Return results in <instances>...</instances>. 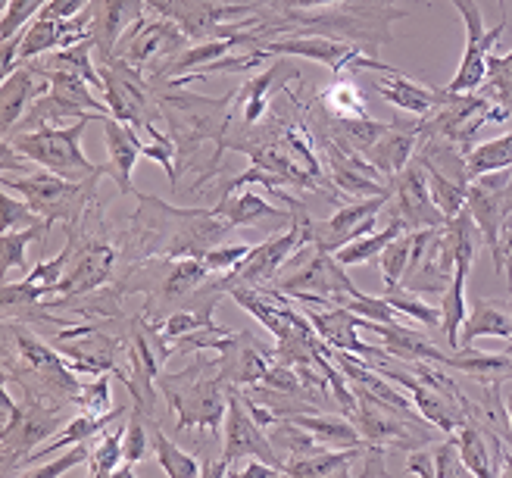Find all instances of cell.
<instances>
[{"label":"cell","instance_id":"cell-20","mask_svg":"<svg viewBox=\"0 0 512 478\" xmlns=\"http://www.w3.org/2000/svg\"><path fill=\"white\" fill-rule=\"evenodd\" d=\"M303 313H306V319L313 322L316 335L325 344L344 350V354H353V357H360L366 363L388 357V350H384V347H372V344H366L360 338V329H366V316L353 313L350 307H319L316 310L310 304H303Z\"/></svg>","mask_w":512,"mask_h":478},{"label":"cell","instance_id":"cell-5","mask_svg":"<svg viewBox=\"0 0 512 478\" xmlns=\"http://www.w3.org/2000/svg\"><path fill=\"white\" fill-rule=\"evenodd\" d=\"M275 288L294 297L297 304L310 307H344L353 294H360L356 282L347 275V266L335 254L319 250L316 244H303L281 266Z\"/></svg>","mask_w":512,"mask_h":478},{"label":"cell","instance_id":"cell-35","mask_svg":"<svg viewBox=\"0 0 512 478\" xmlns=\"http://www.w3.org/2000/svg\"><path fill=\"white\" fill-rule=\"evenodd\" d=\"M456 447H459V457L469 466V472L475 478H491L494 475V454H491V438L488 432L481 429L478 422H466L456 429Z\"/></svg>","mask_w":512,"mask_h":478},{"label":"cell","instance_id":"cell-14","mask_svg":"<svg viewBox=\"0 0 512 478\" xmlns=\"http://www.w3.org/2000/svg\"><path fill=\"white\" fill-rule=\"evenodd\" d=\"M250 457H260V460H266V463H272L285 472V463H281V457L275 454L266 429L247 410L241 388L228 385V413H225V425H222V457H219V463L225 466V475H235L238 463H244Z\"/></svg>","mask_w":512,"mask_h":478},{"label":"cell","instance_id":"cell-17","mask_svg":"<svg viewBox=\"0 0 512 478\" xmlns=\"http://www.w3.org/2000/svg\"><path fill=\"white\" fill-rule=\"evenodd\" d=\"M388 216L400 222L406 232L419 229H441L447 222L444 213L438 210L428 188V172L419 157L406 163L394 179H391V194H388Z\"/></svg>","mask_w":512,"mask_h":478},{"label":"cell","instance_id":"cell-28","mask_svg":"<svg viewBox=\"0 0 512 478\" xmlns=\"http://www.w3.org/2000/svg\"><path fill=\"white\" fill-rule=\"evenodd\" d=\"M416 150H419V122H391V129L384 132L369 150H366V160L388 179L406 166V163H413L416 157Z\"/></svg>","mask_w":512,"mask_h":478},{"label":"cell","instance_id":"cell-37","mask_svg":"<svg viewBox=\"0 0 512 478\" xmlns=\"http://www.w3.org/2000/svg\"><path fill=\"white\" fill-rule=\"evenodd\" d=\"M275 454L281 457V463L288 460H297V457H306V454H316V450H322L325 444L316 441L313 432H306L303 425H297L294 419H278L272 429H266Z\"/></svg>","mask_w":512,"mask_h":478},{"label":"cell","instance_id":"cell-29","mask_svg":"<svg viewBox=\"0 0 512 478\" xmlns=\"http://www.w3.org/2000/svg\"><path fill=\"white\" fill-rule=\"evenodd\" d=\"M478 338L512 341V307L503 304V300L478 297L472 304V313L463 322V332H459V350L472 347Z\"/></svg>","mask_w":512,"mask_h":478},{"label":"cell","instance_id":"cell-23","mask_svg":"<svg viewBox=\"0 0 512 478\" xmlns=\"http://www.w3.org/2000/svg\"><path fill=\"white\" fill-rule=\"evenodd\" d=\"M210 207L232 225V229H238V225H253V229H266V225H281V229H288V225H294V210H281L250 188L225 191Z\"/></svg>","mask_w":512,"mask_h":478},{"label":"cell","instance_id":"cell-11","mask_svg":"<svg viewBox=\"0 0 512 478\" xmlns=\"http://www.w3.org/2000/svg\"><path fill=\"white\" fill-rule=\"evenodd\" d=\"M191 44H194L191 35L175 19L153 13V16H144L135 29L125 32V38L116 44L113 57L132 63L153 82L178 54H185Z\"/></svg>","mask_w":512,"mask_h":478},{"label":"cell","instance_id":"cell-38","mask_svg":"<svg viewBox=\"0 0 512 478\" xmlns=\"http://www.w3.org/2000/svg\"><path fill=\"white\" fill-rule=\"evenodd\" d=\"M50 229L54 225L50 222H41V225H32V229H19V232H0V272L10 275L13 269L25 272V250L29 244H47L50 238Z\"/></svg>","mask_w":512,"mask_h":478},{"label":"cell","instance_id":"cell-25","mask_svg":"<svg viewBox=\"0 0 512 478\" xmlns=\"http://www.w3.org/2000/svg\"><path fill=\"white\" fill-rule=\"evenodd\" d=\"M369 75V85L381 94L384 104H391L409 116L422 119L425 113L434 110V104L441 100V88L438 85H425V82H416L409 79L406 72L400 69H391V72H366Z\"/></svg>","mask_w":512,"mask_h":478},{"label":"cell","instance_id":"cell-8","mask_svg":"<svg viewBox=\"0 0 512 478\" xmlns=\"http://www.w3.org/2000/svg\"><path fill=\"white\" fill-rule=\"evenodd\" d=\"M69 422V407L47 404V400L16 394L4 385V422H0V466L4 475H13L16 466L44 444V438L57 435Z\"/></svg>","mask_w":512,"mask_h":478},{"label":"cell","instance_id":"cell-15","mask_svg":"<svg viewBox=\"0 0 512 478\" xmlns=\"http://www.w3.org/2000/svg\"><path fill=\"white\" fill-rule=\"evenodd\" d=\"M310 216H313L310 204L297 207L294 210V225H288L281 235L256 244L247 254V260L235 272L222 275L225 288H232V285H275L281 266H285L303 244H310V232H306V219H310Z\"/></svg>","mask_w":512,"mask_h":478},{"label":"cell","instance_id":"cell-10","mask_svg":"<svg viewBox=\"0 0 512 478\" xmlns=\"http://www.w3.org/2000/svg\"><path fill=\"white\" fill-rule=\"evenodd\" d=\"M100 69V82H104V100L116 119L135 125L138 132H147L150 125L163 119L157 88L141 69L125 63L119 57H94Z\"/></svg>","mask_w":512,"mask_h":478},{"label":"cell","instance_id":"cell-48","mask_svg":"<svg viewBox=\"0 0 512 478\" xmlns=\"http://www.w3.org/2000/svg\"><path fill=\"white\" fill-rule=\"evenodd\" d=\"M484 94L500 100V104L509 110V119H512V50H509V54H491Z\"/></svg>","mask_w":512,"mask_h":478},{"label":"cell","instance_id":"cell-54","mask_svg":"<svg viewBox=\"0 0 512 478\" xmlns=\"http://www.w3.org/2000/svg\"><path fill=\"white\" fill-rule=\"evenodd\" d=\"M250 250H253V244H216L210 254L203 257V263H207V269L213 275H228L247 260Z\"/></svg>","mask_w":512,"mask_h":478},{"label":"cell","instance_id":"cell-40","mask_svg":"<svg viewBox=\"0 0 512 478\" xmlns=\"http://www.w3.org/2000/svg\"><path fill=\"white\" fill-rule=\"evenodd\" d=\"M466 169H469V179L484 175V172L512 169V129L506 135H500V138L475 144L466 154Z\"/></svg>","mask_w":512,"mask_h":478},{"label":"cell","instance_id":"cell-19","mask_svg":"<svg viewBox=\"0 0 512 478\" xmlns=\"http://www.w3.org/2000/svg\"><path fill=\"white\" fill-rule=\"evenodd\" d=\"M300 79L303 75L291 63V57H281V60L269 63L266 72L253 75V79H247L235 88V107H232V122L228 125H256L266 116L275 94L285 91L288 85H294Z\"/></svg>","mask_w":512,"mask_h":478},{"label":"cell","instance_id":"cell-21","mask_svg":"<svg viewBox=\"0 0 512 478\" xmlns=\"http://www.w3.org/2000/svg\"><path fill=\"white\" fill-rule=\"evenodd\" d=\"M47 91H50V79L35 60L16 63V69L4 75V85H0V129H4V138L16 132L22 116L29 113L32 104H38Z\"/></svg>","mask_w":512,"mask_h":478},{"label":"cell","instance_id":"cell-46","mask_svg":"<svg viewBox=\"0 0 512 478\" xmlns=\"http://www.w3.org/2000/svg\"><path fill=\"white\" fill-rule=\"evenodd\" d=\"M384 300H388L400 316L416 319L419 325H425V329H441V307L425 304L422 294L397 285V288H384Z\"/></svg>","mask_w":512,"mask_h":478},{"label":"cell","instance_id":"cell-43","mask_svg":"<svg viewBox=\"0 0 512 478\" xmlns=\"http://www.w3.org/2000/svg\"><path fill=\"white\" fill-rule=\"evenodd\" d=\"M147 429H150V416L132 404V413H128V422H125V432H122V469L119 475H132V469L138 463H144L147 457Z\"/></svg>","mask_w":512,"mask_h":478},{"label":"cell","instance_id":"cell-52","mask_svg":"<svg viewBox=\"0 0 512 478\" xmlns=\"http://www.w3.org/2000/svg\"><path fill=\"white\" fill-rule=\"evenodd\" d=\"M88 460H91V441L69 447V454H63V457H57V460H50V463L29 466V469L22 472V478H57V475H63V472H69V469H75V466H82V463H88Z\"/></svg>","mask_w":512,"mask_h":478},{"label":"cell","instance_id":"cell-55","mask_svg":"<svg viewBox=\"0 0 512 478\" xmlns=\"http://www.w3.org/2000/svg\"><path fill=\"white\" fill-rule=\"evenodd\" d=\"M69 260H72V247L69 244H63V250H60V254L57 257H50V260H38V266L29 272V275H25V279H29V282H35V285H44L47 291H54V285L63 279V275H66V266H69Z\"/></svg>","mask_w":512,"mask_h":478},{"label":"cell","instance_id":"cell-1","mask_svg":"<svg viewBox=\"0 0 512 478\" xmlns=\"http://www.w3.org/2000/svg\"><path fill=\"white\" fill-rule=\"evenodd\" d=\"M138 207L119 219L122 272L147 260H185L207 257L232 232L213 207H175L153 194H135Z\"/></svg>","mask_w":512,"mask_h":478},{"label":"cell","instance_id":"cell-33","mask_svg":"<svg viewBox=\"0 0 512 478\" xmlns=\"http://www.w3.org/2000/svg\"><path fill=\"white\" fill-rule=\"evenodd\" d=\"M469 269L466 263H459L453 272V282L441 297V335L447 341L450 350H459V332H463V322L469 316V304H466V279H469Z\"/></svg>","mask_w":512,"mask_h":478},{"label":"cell","instance_id":"cell-41","mask_svg":"<svg viewBox=\"0 0 512 478\" xmlns=\"http://www.w3.org/2000/svg\"><path fill=\"white\" fill-rule=\"evenodd\" d=\"M406 229L400 222H388L384 229H378V232H369V235H363V238H356V241H350L347 247H341L338 250V260L344 263V266H363V263H369V260H378L381 257V250L388 247L397 235H403Z\"/></svg>","mask_w":512,"mask_h":478},{"label":"cell","instance_id":"cell-56","mask_svg":"<svg viewBox=\"0 0 512 478\" xmlns=\"http://www.w3.org/2000/svg\"><path fill=\"white\" fill-rule=\"evenodd\" d=\"M503 404H506V413H509V425H512V388H509V394H506V400H503Z\"/></svg>","mask_w":512,"mask_h":478},{"label":"cell","instance_id":"cell-31","mask_svg":"<svg viewBox=\"0 0 512 478\" xmlns=\"http://www.w3.org/2000/svg\"><path fill=\"white\" fill-rule=\"evenodd\" d=\"M369 444V441H366ZM360 447H322L316 454H306L297 460L285 463V475H300V478H344L353 472V463L360 457Z\"/></svg>","mask_w":512,"mask_h":478},{"label":"cell","instance_id":"cell-4","mask_svg":"<svg viewBox=\"0 0 512 478\" xmlns=\"http://www.w3.org/2000/svg\"><path fill=\"white\" fill-rule=\"evenodd\" d=\"M160 394L175 410V432L219 435L228 413V385L219 372V354L197 350L194 360L178 372H160Z\"/></svg>","mask_w":512,"mask_h":478},{"label":"cell","instance_id":"cell-39","mask_svg":"<svg viewBox=\"0 0 512 478\" xmlns=\"http://www.w3.org/2000/svg\"><path fill=\"white\" fill-rule=\"evenodd\" d=\"M422 160V157H419ZM425 172H428V188H431V197L434 204H438V210L444 213V219H453L466 210V197H469V185L466 182H456L450 179V175L444 169H438L434 163L422 160Z\"/></svg>","mask_w":512,"mask_h":478},{"label":"cell","instance_id":"cell-13","mask_svg":"<svg viewBox=\"0 0 512 478\" xmlns=\"http://www.w3.org/2000/svg\"><path fill=\"white\" fill-rule=\"evenodd\" d=\"M116 319H88L85 325H66L50 344L79 375H104L119 369V350L125 347V332L116 338L107 329Z\"/></svg>","mask_w":512,"mask_h":478},{"label":"cell","instance_id":"cell-30","mask_svg":"<svg viewBox=\"0 0 512 478\" xmlns=\"http://www.w3.org/2000/svg\"><path fill=\"white\" fill-rule=\"evenodd\" d=\"M366 329H372L384 344V350L397 360V363H416V360H431V363H441L444 350L434 347L422 332L416 329H403L400 322H369L366 319Z\"/></svg>","mask_w":512,"mask_h":478},{"label":"cell","instance_id":"cell-26","mask_svg":"<svg viewBox=\"0 0 512 478\" xmlns=\"http://www.w3.org/2000/svg\"><path fill=\"white\" fill-rule=\"evenodd\" d=\"M275 363V347L269 350L266 344L256 341L250 332H241L238 341L219 354V372L225 385L247 388V385H260L266 379L269 366Z\"/></svg>","mask_w":512,"mask_h":478},{"label":"cell","instance_id":"cell-32","mask_svg":"<svg viewBox=\"0 0 512 478\" xmlns=\"http://www.w3.org/2000/svg\"><path fill=\"white\" fill-rule=\"evenodd\" d=\"M316 100L322 104V110L335 119H369V100L363 88L353 82V75H347V79L335 75L328 85L316 91Z\"/></svg>","mask_w":512,"mask_h":478},{"label":"cell","instance_id":"cell-47","mask_svg":"<svg viewBox=\"0 0 512 478\" xmlns=\"http://www.w3.org/2000/svg\"><path fill=\"white\" fill-rule=\"evenodd\" d=\"M147 135H150V141L144 144V160L160 163L163 172L169 175V188L175 191L178 188V147H175L172 135H166L163 129H157V125H150Z\"/></svg>","mask_w":512,"mask_h":478},{"label":"cell","instance_id":"cell-50","mask_svg":"<svg viewBox=\"0 0 512 478\" xmlns=\"http://www.w3.org/2000/svg\"><path fill=\"white\" fill-rule=\"evenodd\" d=\"M47 219H41L22 197H16L13 191L4 188L0 194V232H19V229H32V225H41Z\"/></svg>","mask_w":512,"mask_h":478},{"label":"cell","instance_id":"cell-34","mask_svg":"<svg viewBox=\"0 0 512 478\" xmlns=\"http://www.w3.org/2000/svg\"><path fill=\"white\" fill-rule=\"evenodd\" d=\"M297 425H303L306 432H313L316 441H322L325 447H360L366 444V438L360 435V429L347 419V416H331V413H297L291 416Z\"/></svg>","mask_w":512,"mask_h":478},{"label":"cell","instance_id":"cell-45","mask_svg":"<svg viewBox=\"0 0 512 478\" xmlns=\"http://www.w3.org/2000/svg\"><path fill=\"white\" fill-rule=\"evenodd\" d=\"M238 329H228V325H207V329H197L191 335H182L172 341V354H197V350H213V354H225L228 347L238 341Z\"/></svg>","mask_w":512,"mask_h":478},{"label":"cell","instance_id":"cell-58","mask_svg":"<svg viewBox=\"0 0 512 478\" xmlns=\"http://www.w3.org/2000/svg\"><path fill=\"white\" fill-rule=\"evenodd\" d=\"M450 4H453V0H450Z\"/></svg>","mask_w":512,"mask_h":478},{"label":"cell","instance_id":"cell-2","mask_svg":"<svg viewBox=\"0 0 512 478\" xmlns=\"http://www.w3.org/2000/svg\"><path fill=\"white\" fill-rule=\"evenodd\" d=\"M153 88H157L163 119L178 147V179H191V194H203L219 182L235 91L203 97L178 82H153Z\"/></svg>","mask_w":512,"mask_h":478},{"label":"cell","instance_id":"cell-42","mask_svg":"<svg viewBox=\"0 0 512 478\" xmlns=\"http://www.w3.org/2000/svg\"><path fill=\"white\" fill-rule=\"evenodd\" d=\"M125 419H119L116 425L97 438V444L91 447V460H88V472L94 478H110L122 469V432H125Z\"/></svg>","mask_w":512,"mask_h":478},{"label":"cell","instance_id":"cell-24","mask_svg":"<svg viewBox=\"0 0 512 478\" xmlns=\"http://www.w3.org/2000/svg\"><path fill=\"white\" fill-rule=\"evenodd\" d=\"M147 0H97L94 22H91V44L94 57H113L116 44L125 38L128 29L144 19Z\"/></svg>","mask_w":512,"mask_h":478},{"label":"cell","instance_id":"cell-9","mask_svg":"<svg viewBox=\"0 0 512 478\" xmlns=\"http://www.w3.org/2000/svg\"><path fill=\"white\" fill-rule=\"evenodd\" d=\"M104 175H97V179H88V182H69V179H60L54 172H4V179H0V188L13 191L16 197H22L25 204H29L41 219H47L50 225L63 222L66 229L75 225L82 219V213L97 200V185Z\"/></svg>","mask_w":512,"mask_h":478},{"label":"cell","instance_id":"cell-12","mask_svg":"<svg viewBox=\"0 0 512 478\" xmlns=\"http://www.w3.org/2000/svg\"><path fill=\"white\" fill-rule=\"evenodd\" d=\"M266 50L272 57H303L322 63L331 69V75H353V72H391L384 60L369 54L366 47L344 41V38H331V35H285L266 41Z\"/></svg>","mask_w":512,"mask_h":478},{"label":"cell","instance_id":"cell-44","mask_svg":"<svg viewBox=\"0 0 512 478\" xmlns=\"http://www.w3.org/2000/svg\"><path fill=\"white\" fill-rule=\"evenodd\" d=\"M413 247H416V232H403V235H397L388 247L381 250L378 269H381L384 288L403 285V275L409 269V260H413Z\"/></svg>","mask_w":512,"mask_h":478},{"label":"cell","instance_id":"cell-6","mask_svg":"<svg viewBox=\"0 0 512 478\" xmlns=\"http://www.w3.org/2000/svg\"><path fill=\"white\" fill-rule=\"evenodd\" d=\"M104 116H85L72 125H60V129H35V132H16L7 138V144L16 150L19 157H25L32 166L47 169L69 182H88L104 175V163H91L82 150V135L91 122H100Z\"/></svg>","mask_w":512,"mask_h":478},{"label":"cell","instance_id":"cell-27","mask_svg":"<svg viewBox=\"0 0 512 478\" xmlns=\"http://www.w3.org/2000/svg\"><path fill=\"white\" fill-rule=\"evenodd\" d=\"M128 413H132V407H116L113 413H107V416H94V413H79L75 419H69L63 429H60V435L50 441V444H41V447H35L29 457H25L19 466H16V475L19 472H25L29 466H35L38 460H44V457H50V454H60V450H69V447H75V444H85V441H97L100 435H104L110 425H116L119 419H125Z\"/></svg>","mask_w":512,"mask_h":478},{"label":"cell","instance_id":"cell-16","mask_svg":"<svg viewBox=\"0 0 512 478\" xmlns=\"http://www.w3.org/2000/svg\"><path fill=\"white\" fill-rule=\"evenodd\" d=\"M453 7L466 22V50L447 88L459 94H475L488 82V60L506 32V19H500V25H494V29H484V16L475 0H453Z\"/></svg>","mask_w":512,"mask_h":478},{"label":"cell","instance_id":"cell-49","mask_svg":"<svg viewBox=\"0 0 512 478\" xmlns=\"http://www.w3.org/2000/svg\"><path fill=\"white\" fill-rule=\"evenodd\" d=\"M79 407L82 413H94V416H107L116 410V400H113V372L104 375H94V382H85L82 394H79Z\"/></svg>","mask_w":512,"mask_h":478},{"label":"cell","instance_id":"cell-7","mask_svg":"<svg viewBox=\"0 0 512 478\" xmlns=\"http://www.w3.org/2000/svg\"><path fill=\"white\" fill-rule=\"evenodd\" d=\"M419 122V141H441L459 154H469L472 141L488 122H509V110L488 94H459L441 88V100Z\"/></svg>","mask_w":512,"mask_h":478},{"label":"cell","instance_id":"cell-3","mask_svg":"<svg viewBox=\"0 0 512 478\" xmlns=\"http://www.w3.org/2000/svg\"><path fill=\"white\" fill-rule=\"evenodd\" d=\"M4 385L57 407H75L85 388L60 350L16 319H4Z\"/></svg>","mask_w":512,"mask_h":478},{"label":"cell","instance_id":"cell-22","mask_svg":"<svg viewBox=\"0 0 512 478\" xmlns=\"http://www.w3.org/2000/svg\"><path fill=\"white\" fill-rule=\"evenodd\" d=\"M100 125H104V141H107V163H104L107 179L116 182L122 197H135L138 191L132 185V169L144 157V141L135 125H128L116 116L100 119Z\"/></svg>","mask_w":512,"mask_h":478},{"label":"cell","instance_id":"cell-36","mask_svg":"<svg viewBox=\"0 0 512 478\" xmlns=\"http://www.w3.org/2000/svg\"><path fill=\"white\" fill-rule=\"evenodd\" d=\"M150 447H153V454H157L160 469L169 478H197V475H203V466L197 463V457L185 454V450L160 429L157 419H150Z\"/></svg>","mask_w":512,"mask_h":478},{"label":"cell","instance_id":"cell-57","mask_svg":"<svg viewBox=\"0 0 512 478\" xmlns=\"http://www.w3.org/2000/svg\"><path fill=\"white\" fill-rule=\"evenodd\" d=\"M497 4H500V10L506 13V0H497Z\"/></svg>","mask_w":512,"mask_h":478},{"label":"cell","instance_id":"cell-18","mask_svg":"<svg viewBox=\"0 0 512 478\" xmlns=\"http://www.w3.org/2000/svg\"><path fill=\"white\" fill-rule=\"evenodd\" d=\"M388 207V197H363V200H350V204L338 207L328 219H306V232H310V244H316L325 254H338L341 247L350 241L363 238L375 229V222L381 210Z\"/></svg>","mask_w":512,"mask_h":478},{"label":"cell","instance_id":"cell-53","mask_svg":"<svg viewBox=\"0 0 512 478\" xmlns=\"http://www.w3.org/2000/svg\"><path fill=\"white\" fill-rule=\"evenodd\" d=\"M431 457H434V478H466V475H472L469 466L463 463V457H459L456 438L434 444Z\"/></svg>","mask_w":512,"mask_h":478},{"label":"cell","instance_id":"cell-51","mask_svg":"<svg viewBox=\"0 0 512 478\" xmlns=\"http://www.w3.org/2000/svg\"><path fill=\"white\" fill-rule=\"evenodd\" d=\"M47 4H50V0H10V4H4V19H0V38H4V41L16 38Z\"/></svg>","mask_w":512,"mask_h":478}]
</instances>
